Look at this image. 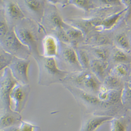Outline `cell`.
<instances>
[{
	"label": "cell",
	"instance_id": "cell-18",
	"mask_svg": "<svg viewBox=\"0 0 131 131\" xmlns=\"http://www.w3.org/2000/svg\"><path fill=\"white\" fill-rule=\"evenodd\" d=\"M78 55L80 65H82L84 68H88L89 66V58L88 54L83 50H79Z\"/></svg>",
	"mask_w": 131,
	"mask_h": 131
},
{
	"label": "cell",
	"instance_id": "cell-23",
	"mask_svg": "<svg viewBox=\"0 0 131 131\" xmlns=\"http://www.w3.org/2000/svg\"><path fill=\"white\" fill-rule=\"evenodd\" d=\"M113 59L116 62H122L126 61L128 58L126 54L121 50H117L115 52L113 55Z\"/></svg>",
	"mask_w": 131,
	"mask_h": 131
},
{
	"label": "cell",
	"instance_id": "cell-27",
	"mask_svg": "<svg viewBox=\"0 0 131 131\" xmlns=\"http://www.w3.org/2000/svg\"><path fill=\"white\" fill-rule=\"evenodd\" d=\"M115 71L117 74L120 76L126 75L127 71L125 66L123 64H118L115 68Z\"/></svg>",
	"mask_w": 131,
	"mask_h": 131
},
{
	"label": "cell",
	"instance_id": "cell-28",
	"mask_svg": "<svg viewBox=\"0 0 131 131\" xmlns=\"http://www.w3.org/2000/svg\"><path fill=\"white\" fill-rule=\"evenodd\" d=\"M0 29H1V36H4L7 32V26L4 19L1 18L0 21Z\"/></svg>",
	"mask_w": 131,
	"mask_h": 131
},
{
	"label": "cell",
	"instance_id": "cell-11",
	"mask_svg": "<svg viewBox=\"0 0 131 131\" xmlns=\"http://www.w3.org/2000/svg\"><path fill=\"white\" fill-rule=\"evenodd\" d=\"M7 11L10 16L14 19H20L24 17V15L19 7L15 3L10 2L8 3Z\"/></svg>",
	"mask_w": 131,
	"mask_h": 131
},
{
	"label": "cell",
	"instance_id": "cell-21",
	"mask_svg": "<svg viewBox=\"0 0 131 131\" xmlns=\"http://www.w3.org/2000/svg\"><path fill=\"white\" fill-rule=\"evenodd\" d=\"M120 16H121V13L105 19L103 21L102 25L106 28H111L116 23V21L120 17Z\"/></svg>",
	"mask_w": 131,
	"mask_h": 131
},
{
	"label": "cell",
	"instance_id": "cell-26",
	"mask_svg": "<svg viewBox=\"0 0 131 131\" xmlns=\"http://www.w3.org/2000/svg\"><path fill=\"white\" fill-rule=\"evenodd\" d=\"M51 21L52 23L58 27H61L63 26V21L61 17L57 14H53L51 16Z\"/></svg>",
	"mask_w": 131,
	"mask_h": 131
},
{
	"label": "cell",
	"instance_id": "cell-9",
	"mask_svg": "<svg viewBox=\"0 0 131 131\" xmlns=\"http://www.w3.org/2000/svg\"><path fill=\"white\" fill-rule=\"evenodd\" d=\"M17 36L19 40L26 45L33 46L36 44L34 35L27 29L23 28L19 29L17 32Z\"/></svg>",
	"mask_w": 131,
	"mask_h": 131
},
{
	"label": "cell",
	"instance_id": "cell-25",
	"mask_svg": "<svg viewBox=\"0 0 131 131\" xmlns=\"http://www.w3.org/2000/svg\"><path fill=\"white\" fill-rule=\"evenodd\" d=\"M74 4L77 5L79 7H82L84 9L88 10L91 7L92 3L90 1H72Z\"/></svg>",
	"mask_w": 131,
	"mask_h": 131
},
{
	"label": "cell",
	"instance_id": "cell-30",
	"mask_svg": "<svg viewBox=\"0 0 131 131\" xmlns=\"http://www.w3.org/2000/svg\"><path fill=\"white\" fill-rule=\"evenodd\" d=\"M130 88H131V85H130Z\"/></svg>",
	"mask_w": 131,
	"mask_h": 131
},
{
	"label": "cell",
	"instance_id": "cell-24",
	"mask_svg": "<svg viewBox=\"0 0 131 131\" xmlns=\"http://www.w3.org/2000/svg\"><path fill=\"white\" fill-rule=\"evenodd\" d=\"M67 34L69 38L72 39H77L82 36V32L77 29H70L68 31Z\"/></svg>",
	"mask_w": 131,
	"mask_h": 131
},
{
	"label": "cell",
	"instance_id": "cell-1",
	"mask_svg": "<svg viewBox=\"0 0 131 131\" xmlns=\"http://www.w3.org/2000/svg\"><path fill=\"white\" fill-rule=\"evenodd\" d=\"M27 93L22 86L18 85L14 86L10 95V108L13 106V110L19 113L24 106Z\"/></svg>",
	"mask_w": 131,
	"mask_h": 131
},
{
	"label": "cell",
	"instance_id": "cell-15",
	"mask_svg": "<svg viewBox=\"0 0 131 131\" xmlns=\"http://www.w3.org/2000/svg\"><path fill=\"white\" fill-rule=\"evenodd\" d=\"M17 35L14 32L9 34L5 40L6 46L12 49H17L21 47L20 41L17 38Z\"/></svg>",
	"mask_w": 131,
	"mask_h": 131
},
{
	"label": "cell",
	"instance_id": "cell-2",
	"mask_svg": "<svg viewBox=\"0 0 131 131\" xmlns=\"http://www.w3.org/2000/svg\"><path fill=\"white\" fill-rule=\"evenodd\" d=\"M114 116L109 115H95L87 119L79 131H96L104 124L110 122Z\"/></svg>",
	"mask_w": 131,
	"mask_h": 131
},
{
	"label": "cell",
	"instance_id": "cell-13",
	"mask_svg": "<svg viewBox=\"0 0 131 131\" xmlns=\"http://www.w3.org/2000/svg\"><path fill=\"white\" fill-rule=\"evenodd\" d=\"M44 64L47 70L52 74H60L62 72L58 68L57 62L53 57H46L44 60Z\"/></svg>",
	"mask_w": 131,
	"mask_h": 131
},
{
	"label": "cell",
	"instance_id": "cell-22",
	"mask_svg": "<svg viewBox=\"0 0 131 131\" xmlns=\"http://www.w3.org/2000/svg\"><path fill=\"white\" fill-rule=\"evenodd\" d=\"M96 55L102 60H106L108 57V50L104 48H99L95 50Z\"/></svg>",
	"mask_w": 131,
	"mask_h": 131
},
{
	"label": "cell",
	"instance_id": "cell-6",
	"mask_svg": "<svg viewBox=\"0 0 131 131\" xmlns=\"http://www.w3.org/2000/svg\"><path fill=\"white\" fill-rule=\"evenodd\" d=\"M29 61L19 60L16 62L13 65V70L17 77L24 81H28V69Z\"/></svg>",
	"mask_w": 131,
	"mask_h": 131
},
{
	"label": "cell",
	"instance_id": "cell-17",
	"mask_svg": "<svg viewBox=\"0 0 131 131\" xmlns=\"http://www.w3.org/2000/svg\"><path fill=\"white\" fill-rule=\"evenodd\" d=\"M18 126L20 131H41L39 127L25 121H21Z\"/></svg>",
	"mask_w": 131,
	"mask_h": 131
},
{
	"label": "cell",
	"instance_id": "cell-29",
	"mask_svg": "<svg viewBox=\"0 0 131 131\" xmlns=\"http://www.w3.org/2000/svg\"><path fill=\"white\" fill-rule=\"evenodd\" d=\"M59 36L60 38L64 41L68 42L69 41V37H68V35L67 34V33L66 34L63 31H61V32H60Z\"/></svg>",
	"mask_w": 131,
	"mask_h": 131
},
{
	"label": "cell",
	"instance_id": "cell-7",
	"mask_svg": "<svg viewBox=\"0 0 131 131\" xmlns=\"http://www.w3.org/2000/svg\"><path fill=\"white\" fill-rule=\"evenodd\" d=\"M21 121L20 118L16 115L9 113H5L1 117V130L19 125Z\"/></svg>",
	"mask_w": 131,
	"mask_h": 131
},
{
	"label": "cell",
	"instance_id": "cell-14",
	"mask_svg": "<svg viewBox=\"0 0 131 131\" xmlns=\"http://www.w3.org/2000/svg\"><path fill=\"white\" fill-rule=\"evenodd\" d=\"M91 69L97 77L102 78L105 73V65L102 61L94 60L92 61Z\"/></svg>",
	"mask_w": 131,
	"mask_h": 131
},
{
	"label": "cell",
	"instance_id": "cell-4",
	"mask_svg": "<svg viewBox=\"0 0 131 131\" xmlns=\"http://www.w3.org/2000/svg\"><path fill=\"white\" fill-rule=\"evenodd\" d=\"M79 84H83L86 88L92 91H97L100 88V82L97 78L92 74L84 73L76 79Z\"/></svg>",
	"mask_w": 131,
	"mask_h": 131
},
{
	"label": "cell",
	"instance_id": "cell-10",
	"mask_svg": "<svg viewBox=\"0 0 131 131\" xmlns=\"http://www.w3.org/2000/svg\"><path fill=\"white\" fill-rule=\"evenodd\" d=\"M82 99L87 103L92 105H102L105 107L110 106L106 103L102 101L98 96H96L92 94L87 93L86 92H82L81 93Z\"/></svg>",
	"mask_w": 131,
	"mask_h": 131
},
{
	"label": "cell",
	"instance_id": "cell-3",
	"mask_svg": "<svg viewBox=\"0 0 131 131\" xmlns=\"http://www.w3.org/2000/svg\"><path fill=\"white\" fill-rule=\"evenodd\" d=\"M15 86V82L10 78H7L1 84V100L5 107L10 108V95Z\"/></svg>",
	"mask_w": 131,
	"mask_h": 131
},
{
	"label": "cell",
	"instance_id": "cell-20",
	"mask_svg": "<svg viewBox=\"0 0 131 131\" xmlns=\"http://www.w3.org/2000/svg\"><path fill=\"white\" fill-rule=\"evenodd\" d=\"M116 41L118 44L123 48L128 49L129 48V43L127 37L123 34H119L116 37Z\"/></svg>",
	"mask_w": 131,
	"mask_h": 131
},
{
	"label": "cell",
	"instance_id": "cell-12",
	"mask_svg": "<svg viewBox=\"0 0 131 131\" xmlns=\"http://www.w3.org/2000/svg\"><path fill=\"white\" fill-rule=\"evenodd\" d=\"M64 58L67 61L74 65H80L78 55L75 50L71 48H66L63 52Z\"/></svg>",
	"mask_w": 131,
	"mask_h": 131
},
{
	"label": "cell",
	"instance_id": "cell-19",
	"mask_svg": "<svg viewBox=\"0 0 131 131\" xmlns=\"http://www.w3.org/2000/svg\"><path fill=\"white\" fill-rule=\"evenodd\" d=\"M27 7L32 11L38 12L42 8V2L40 1H25Z\"/></svg>",
	"mask_w": 131,
	"mask_h": 131
},
{
	"label": "cell",
	"instance_id": "cell-16",
	"mask_svg": "<svg viewBox=\"0 0 131 131\" xmlns=\"http://www.w3.org/2000/svg\"><path fill=\"white\" fill-rule=\"evenodd\" d=\"M105 85L108 88L115 90L120 86L121 81L116 76H110L107 77L105 81Z\"/></svg>",
	"mask_w": 131,
	"mask_h": 131
},
{
	"label": "cell",
	"instance_id": "cell-8",
	"mask_svg": "<svg viewBox=\"0 0 131 131\" xmlns=\"http://www.w3.org/2000/svg\"><path fill=\"white\" fill-rule=\"evenodd\" d=\"M43 47L45 54L47 56L52 57L57 54V43L55 38L52 36H48L45 37L43 40Z\"/></svg>",
	"mask_w": 131,
	"mask_h": 131
},
{
	"label": "cell",
	"instance_id": "cell-5",
	"mask_svg": "<svg viewBox=\"0 0 131 131\" xmlns=\"http://www.w3.org/2000/svg\"><path fill=\"white\" fill-rule=\"evenodd\" d=\"M130 122L129 118L126 115L113 117L110 121V131H127Z\"/></svg>",
	"mask_w": 131,
	"mask_h": 131
}]
</instances>
